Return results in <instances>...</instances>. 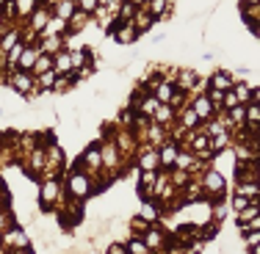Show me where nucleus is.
<instances>
[{"instance_id":"2","label":"nucleus","mask_w":260,"mask_h":254,"mask_svg":"<svg viewBox=\"0 0 260 254\" xmlns=\"http://www.w3.org/2000/svg\"><path fill=\"white\" fill-rule=\"evenodd\" d=\"M200 185H202V191H205V202H219L227 196V179L216 166H205V169H202Z\"/></svg>"},{"instance_id":"27","label":"nucleus","mask_w":260,"mask_h":254,"mask_svg":"<svg viewBox=\"0 0 260 254\" xmlns=\"http://www.w3.org/2000/svg\"><path fill=\"white\" fill-rule=\"evenodd\" d=\"M152 221H147L144 215H136L133 221H130V229H133V238H141V235L147 232V227H150Z\"/></svg>"},{"instance_id":"9","label":"nucleus","mask_w":260,"mask_h":254,"mask_svg":"<svg viewBox=\"0 0 260 254\" xmlns=\"http://www.w3.org/2000/svg\"><path fill=\"white\" fill-rule=\"evenodd\" d=\"M141 240H144V246H147L150 251L160 254V251L166 249V240H169V238H166V232H164L158 224H150V227H147V232L141 235Z\"/></svg>"},{"instance_id":"20","label":"nucleus","mask_w":260,"mask_h":254,"mask_svg":"<svg viewBox=\"0 0 260 254\" xmlns=\"http://www.w3.org/2000/svg\"><path fill=\"white\" fill-rule=\"evenodd\" d=\"M53 72H55V75H70V72H72L70 53H67V50H58L53 55Z\"/></svg>"},{"instance_id":"5","label":"nucleus","mask_w":260,"mask_h":254,"mask_svg":"<svg viewBox=\"0 0 260 254\" xmlns=\"http://www.w3.org/2000/svg\"><path fill=\"white\" fill-rule=\"evenodd\" d=\"M0 249L3 251H22V249H30V232H25L22 227H11L0 235Z\"/></svg>"},{"instance_id":"26","label":"nucleus","mask_w":260,"mask_h":254,"mask_svg":"<svg viewBox=\"0 0 260 254\" xmlns=\"http://www.w3.org/2000/svg\"><path fill=\"white\" fill-rule=\"evenodd\" d=\"M255 215H260V204H257V202H252L249 207H244V210H241V213H238V224L244 227L246 221H252V219H255Z\"/></svg>"},{"instance_id":"16","label":"nucleus","mask_w":260,"mask_h":254,"mask_svg":"<svg viewBox=\"0 0 260 254\" xmlns=\"http://www.w3.org/2000/svg\"><path fill=\"white\" fill-rule=\"evenodd\" d=\"M67 30H70V28H67L64 20H58V17H50V20H47V25L42 28L36 36H39V39H47V36H64Z\"/></svg>"},{"instance_id":"40","label":"nucleus","mask_w":260,"mask_h":254,"mask_svg":"<svg viewBox=\"0 0 260 254\" xmlns=\"http://www.w3.org/2000/svg\"><path fill=\"white\" fill-rule=\"evenodd\" d=\"M0 254H9V251H0Z\"/></svg>"},{"instance_id":"33","label":"nucleus","mask_w":260,"mask_h":254,"mask_svg":"<svg viewBox=\"0 0 260 254\" xmlns=\"http://www.w3.org/2000/svg\"><path fill=\"white\" fill-rule=\"evenodd\" d=\"M122 3H125V0H100V6H103V9H108L114 17L119 14V6H122Z\"/></svg>"},{"instance_id":"4","label":"nucleus","mask_w":260,"mask_h":254,"mask_svg":"<svg viewBox=\"0 0 260 254\" xmlns=\"http://www.w3.org/2000/svg\"><path fill=\"white\" fill-rule=\"evenodd\" d=\"M6 86H9L11 91H17L22 100H30V97L39 94V91H36L34 75H30V72H22V69H11L9 78H6Z\"/></svg>"},{"instance_id":"18","label":"nucleus","mask_w":260,"mask_h":254,"mask_svg":"<svg viewBox=\"0 0 260 254\" xmlns=\"http://www.w3.org/2000/svg\"><path fill=\"white\" fill-rule=\"evenodd\" d=\"M175 91H177V89H175V83H169V80H160V83H158L155 89L150 91V94L155 97L158 102L169 105V100H172V97H175Z\"/></svg>"},{"instance_id":"28","label":"nucleus","mask_w":260,"mask_h":254,"mask_svg":"<svg viewBox=\"0 0 260 254\" xmlns=\"http://www.w3.org/2000/svg\"><path fill=\"white\" fill-rule=\"evenodd\" d=\"M14 221L17 219H14V213H11V207H0V235L14 227Z\"/></svg>"},{"instance_id":"24","label":"nucleus","mask_w":260,"mask_h":254,"mask_svg":"<svg viewBox=\"0 0 260 254\" xmlns=\"http://www.w3.org/2000/svg\"><path fill=\"white\" fill-rule=\"evenodd\" d=\"M155 179H158V171H141V177H139V191H141V196L150 194V188L155 185Z\"/></svg>"},{"instance_id":"32","label":"nucleus","mask_w":260,"mask_h":254,"mask_svg":"<svg viewBox=\"0 0 260 254\" xmlns=\"http://www.w3.org/2000/svg\"><path fill=\"white\" fill-rule=\"evenodd\" d=\"M244 246H246V251L260 246V232H244Z\"/></svg>"},{"instance_id":"6","label":"nucleus","mask_w":260,"mask_h":254,"mask_svg":"<svg viewBox=\"0 0 260 254\" xmlns=\"http://www.w3.org/2000/svg\"><path fill=\"white\" fill-rule=\"evenodd\" d=\"M53 17V11L47 9V6H42V3H36L34 9L25 14V20H22V28L25 30H30V33H39L42 28L47 25V20Z\"/></svg>"},{"instance_id":"30","label":"nucleus","mask_w":260,"mask_h":254,"mask_svg":"<svg viewBox=\"0 0 260 254\" xmlns=\"http://www.w3.org/2000/svg\"><path fill=\"white\" fill-rule=\"evenodd\" d=\"M78 11H83V14H94L97 6H100V0H75Z\"/></svg>"},{"instance_id":"21","label":"nucleus","mask_w":260,"mask_h":254,"mask_svg":"<svg viewBox=\"0 0 260 254\" xmlns=\"http://www.w3.org/2000/svg\"><path fill=\"white\" fill-rule=\"evenodd\" d=\"M55 72L50 69V72H42V75H36L34 80H36V91H45V94H50L53 91V86H55Z\"/></svg>"},{"instance_id":"11","label":"nucleus","mask_w":260,"mask_h":254,"mask_svg":"<svg viewBox=\"0 0 260 254\" xmlns=\"http://www.w3.org/2000/svg\"><path fill=\"white\" fill-rule=\"evenodd\" d=\"M233 83H235L233 72H230V69H224V66H219V69H213V72L208 75V89L230 91V89H233Z\"/></svg>"},{"instance_id":"13","label":"nucleus","mask_w":260,"mask_h":254,"mask_svg":"<svg viewBox=\"0 0 260 254\" xmlns=\"http://www.w3.org/2000/svg\"><path fill=\"white\" fill-rule=\"evenodd\" d=\"M177 152H180V144L177 141H166V144H160L158 147V160H160V169L164 171H169L172 169V163H175V158H177Z\"/></svg>"},{"instance_id":"8","label":"nucleus","mask_w":260,"mask_h":254,"mask_svg":"<svg viewBox=\"0 0 260 254\" xmlns=\"http://www.w3.org/2000/svg\"><path fill=\"white\" fill-rule=\"evenodd\" d=\"M111 33V39H114V45H119V47H127V45H136V42L141 39L139 33H136V28L130 25V22H116L114 28L108 30Z\"/></svg>"},{"instance_id":"36","label":"nucleus","mask_w":260,"mask_h":254,"mask_svg":"<svg viewBox=\"0 0 260 254\" xmlns=\"http://www.w3.org/2000/svg\"><path fill=\"white\" fill-rule=\"evenodd\" d=\"M246 6H260V0H241V9H246Z\"/></svg>"},{"instance_id":"3","label":"nucleus","mask_w":260,"mask_h":254,"mask_svg":"<svg viewBox=\"0 0 260 254\" xmlns=\"http://www.w3.org/2000/svg\"><path fill=\"white\" fill-rule=\"evenodd\" d=\"M67 196H64V183L58 177H50V179H42L39 185V207L42 210H50L55 204H61Z\"/></svg>"},{"instance_id":"7","label":"nucleus","mask_w":260,"mask_h":254,"mask_svg":"<svg viewBox=\"0 0 260 254\" xmlns=\"http://www.w3.org/2000/svg\"><path fill=\"white\" fill-rule=\"evenodd\" d=\"M136 163H139V171H160L158 150L150 144H139V150H136Z\"/></svg>"},{"instance_id":"39","label":"nucleus","mask_w":260,"mask_h":254,"mask_svg":"<svg viewBox=\"0 0 260 254\" xmlns=\"http://www.w3.org/2000/svg\"><path fill=\"white\" fill-rule=\"evenodd\" d=\"M6 28V20H3V17H0V30H3Z\"/></svg>"},{"instance_id":"23","label":"nucleus","mask_w":260,"mask_h":254,"mask_svg":"<svg viewBox=\"0 0 260 254\" xmlns=\"http://www.w3.org/2000/svg\"><path fill=\"white\" fill-rule=\"evenodd\" d=\"M53 69V55H47V53H39V58H36V64H34V69H30V75H42V72H50Z\"/></svg>"},{"instance_id":"25","label":"nucleus","mask_w":260,"mask_h":254,"mask_svg":"<svg viewBox=\"0 0 260 254\" xmlns=\"http://www.w3.org/2000/svg\"><path fill=\"white\" fill-rule=\"evenodd\" d=\"M133 122H136V111H133V108H127V105H125V108L119 111V122H116V127H122V130H130V127H133Z\"/></svg>"},{"instance_id":"15","label":"nucleus","mask_w":260,"mask_h":254,"mask_svg":"<svg viewBox=\"0 0 260 254\" xmlns=\"http://www.w3.org/2000/svg\"><path fill=\"white\" fill-rule=\"evenodd\" d=\"M175 125L180 127V130H194V127H200V119H197V114H194V108H191V105H183V108L177 111Z\"/></svg>"},{"instance_id":"38","label":"nucleus","mask_w":260,"mask_h":254,"mask_svg":"<svg viewBox=\"0 0 260 254\" xmlns=\"http://www.w3.org/2000/svg\"><path fill=\"white\" fill-rule=\"evenodd\" d=\"M11 254H34V249H22V251H11Z\"/></svg>"},{"instance_id":"10","label":"nucleus","mask_w":260,"mask_h":254,"mask_svg":"<svg viewBox=\"0 0 260 254\" xmlns=\"http://www.w3.org/2000/svg\"><path fill=\"white\" fill-rule=\"evenodd\" d=\"M200 80V72L194 66H177V75H175V89L183 91V94H191V89L197 86Z\"/></svg>"},{"instance_id":"1","label":"nucleus","mask_w":260,"mask_h":254,"mask_svg":"<svg viewBox=\"0 0 260 254\" xmlns=\"http://www.w3.org/2000/svg\"><path fill=\"white\" fill-rule=\"evenodd\" d=\"M94 183H91L89 174H83V171L72 169L70 174L64 179V196L67 199H75V202H86L91 194H94Z\"/></svg>"},{"instance_id":"37","label":"nucleus","mask_w":260,"mask_h":254,"mask_svg":"<svg viewBox=\"0 0 260 254\" xmlns=\"http://www.w3.org/2000/svg\"><path fill=\"white\" fill-rule=\"evenodd\" d=\"M127 3H133V6H144L147 0H127Z\"/></svg>"},{"instance_id":"34","label":"nucleus","mask_w":260,"mask_h":254,"mask_svg":"<svg viewBox=\"0 0 260 254\" xmlns=\"http://www.w3.org/2000/svg\"><path fill=\"white\" fill-rule=\"evenodd\" d=\"M108 254H127L125 251V243H111L108 246Z\"/></svg>"},{"instance_id":"35","label":"nucleus","mask_w":260,"mask_h":254,"mask_svg":"<svg viewBox=\"0 0 260 254\" xmlns=\"http://www.w3.org/2000/svg\"><path fill=\"white\" fill-rule=\"evenodd\" d=\"M164 39H166V33H155V36H152L150 42H152V45H160V42H164Z\"/></svg>"},{"instance_id":"14","label":"nucleus","mask_w":260,"mask_h":254,"mask_svg":"<svg viewBox=\"0 0 260 254\" xmlns=\"http://www.w3.org/2000/svg\"><path fill=\"white\" fill-rule=\"evenodd\" d=\"M150 119L155 122V125H160V127L169 130L172 125H175V119H177V111L172 108V105H164V102H160L158 108H155V114H152Z\"/></svg>"},{"instance_id":"19","label":"nucleus","mask_w":260,"mask_h":254,"mask_svg":"<svg viewBox=\"0 0 260 254\" xmlns=\"http://www.w3.org/2000/svg\"><path fill=\"white\" fill-rule=\"evenodd\" d=\"M78 11V6H75V0H58V3L53 6V17H58V20H64V22H70V17Z\"/></svg>"},{"instance_id":"31","label":"nucleus","mask_w":260,"mask_h":254,"mask_svg":"<svg viewBox=\"0 0 260 254\" xmlns=\"http://www.w3.org/2000/svg\"><path fill=\"white\" fill-rule=\"evenodd\" d=\"M252 202H257V199H244V196H233V199H230V207L235 210V213H241V210L249 207Z\"/></svg>"},{"instance_id":"12","label":"nucleus","mask_w":260,"mask_h":254,"mask_svg":"<svg viewBox=\"0 0 260 254\" xmlns=\"http://www.w3.org/2000/svg\"><path fill=\"white\" fill-rule=\"evenodd\" d=\"M130 25L136 28V33H139V36H144V33H150V30L155 28V17H152L144 6H139L136 14H133V20H130Z\"/></svg>"},{"instance_id":"17","label":"nucleus","mask_w":260,"mask_h":254,"mask_svg":"<svg viewBox=\"0 0 260 254\" xmlns=\"http://www.w3.org/2000/svg\"><path fill=\"white\" fill-rule=\"evenodd\" d=\"M91 55H94V47H80V50H72V53H70L72 72L80 69V66H86V64H91Z\"/></svg>"},{"instance_id":"22","label":"nucleus","mask_w":260,"mask_h":254,"mask_svg":"<svg viewBox=\"0 0 260 254\" xmlns=\"http://www.w3.org/2000/svg\"><path fill=\"white\" fill-rule=\"evenodd\" d=\"M235 196H244V199H257V196H260L257 183H235Z\"/></svg>"},{"instance_id":"29","label":"nucleus","mask_w":260,"mask_h":254,"mask_svg":"<svg viewBox=\"0 0 260 254\" xmlns=\"http://www.w3.org/2000/svg\"><path fill=\"white\" fill-rule=\"evenodd\" d=\"M227 210H230L227 204H216V207L210 210V221H213V224H221V221L227 219Z\"/></svg>"}]
</instances>
